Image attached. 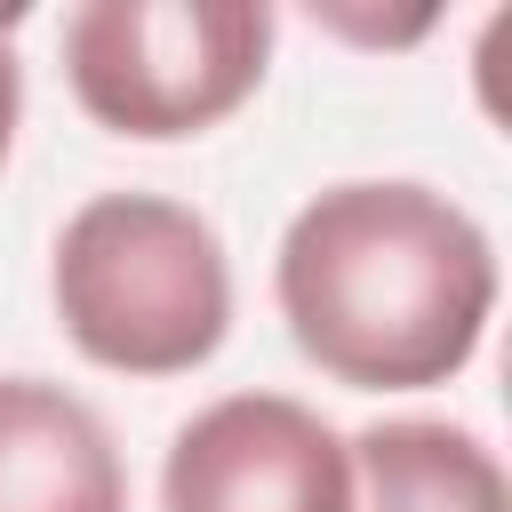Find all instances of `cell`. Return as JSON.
Listing matches in <instances>:
<instances>
[{
  "label": "cell",
  "mask_w": 512,
  "mask_h": 512,
  "mask_svg": "<svg viewBox=\"0 0 512 512\" xmlns=\"http://www.w3.org/2000/svg\"><path fill=\"white\" fill-rule=\"evenodd\" d=\"M344 448H352V512H512L504 464L472 424L384 416Z\"/></svg>",
  "instance_id": "6"
},
{
  "label": "cell",
  "mask_w": 512,
  "mask_h": 512,
  "mask_svg": "<svg viewBox=\"0 0 512 512\" xmlns=\"http://www.w3.org/2000/svg\"><path fill=\"white\" fill-rule=\"evenodd\" d=\"M56 328L112 376H192L232 336L224 232L168 192H96L48 256Z\"/></svg>",
  "instance_id": "2"
},
{
  "label": "cell",
  "mask_w": 512,
  "mask_h": 512,
  "mask_svg": "<svg viewBox=\"0 0 512 512\" xmlns=\"http://www.w3.org/2000/svg\"><path fill=\"white\" fill-rule=\"evenodd\" d=\"M16 24L24 8H0V168L16 152V120H24V64H16Z\"/></svg>",
  "instance_id": "7"
},
{
  "label": "cell",
  "mask_w": 512,
  "mask_h": 512,
  "mask_svg": "<svg viewBox=\"0 0 512 512\" xmlns=\"http://www.w3.org/2000/svg\"><path fill=\"white\" fill-rule=\"evenodd\" d=\"M0 512H128V464L80 392L0 376Z\"/></svg>",
  "instance_id": "5"
},
{
  "label": "cell",
  "mask_w": 512,
  "mask_h": 512,
  "mask_svg": "<svg viewBox=\"0 0 512 512\" xmlns=\"http://www.w3.org/2000/svg\"><path fill=\"white\" fill-rule=\"evenodd\" d=\"M280 16L264 0H80L64 16L72 104L136 144L208 136L272 72Z\"/></svg>",
  "instance_id": "3"
},
{
  "label": "cell",
  "mask_w": 512,
  "mask_h": 512,
  "mask_svg": "<svg viewBox=\"0 0 512 512\" xmlns=\"http://www.w3.org/2000/svg\"><path fill=\"white\" fill-rule=\"evenodd\" d=\"M160 512H352V448L296 392H224L176 424Z\"/></svg>",
  "instance_id": "4"
},
{
  "label": "cell",
  "mask_w": 512,
  "mask_h": 512,
  "mask_svg": "<svg viewBox=\"0 0 512 512\" xmlns=\"http://www.w3.org/2000/svg\"><path fill=\"white\" fill-rule=\"evenodd\" d=\"M288 344L352 392H432L472 368L496 312V248L472 208L416 176L312 192L272 256Z\"/></svg>",
  "instance_id": "1"
}]
</instances>
